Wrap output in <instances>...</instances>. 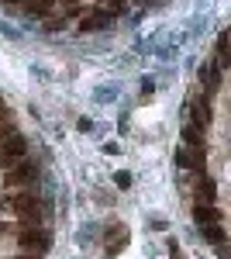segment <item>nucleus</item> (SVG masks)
<instances>
[{
  "label": "nucleus",
  "mask_w": 231,
  "mask_h": 259,
  "mask_svg": "<svg viewBox=\"0 0 231 259\" xmlns=\"http://www.w3.org/2000/svg\"><path fill=\"white\" fill-rule=\"evenodd\" d=\"M28 156V139L21 135L14 124H4L0 128V166L7 169V166H14Z\"/></svg>",
  "instance_id": "f03ea898"
},
{
  "label": "nucleus",
  "mask_w": 231,
  "mask_h": 259,
  "mask_svg": "<svg viewBox=\"0 0 231 259\" xmlns=\"http://www.w3.org/2000/svg\"><path fill=\"white\" fill-rule=\"evenodd\" d=\"M200 235H204L207 242H214V245H221V242H224V228L214 221V225H204V228H200Z\"/></svg>",
  "instance_id": "f8f14e48"
},
{
  "label": "nucleus",
  "mask_w": 231,
  "mask_h": 259,
  "mask_svg": "<svg viewBox=\"0 0 231 259\" xmlns=\"http://www.w3.org/2000/svg\"><path fill=\"white\" fill-rule=\"evenodd\" d=\"M176 166H183V169H204V149H190V145L176 149Z\"/></svg>",
  "instance_id": "0eeeda50"
},
{
  "label": "nucleus",
  "mask_w": 231,
  "mask_h": 259,
  "mask_svg": "<svg viewBox=\"0 0 231 259\" xmlns=\"http://www.w3.org/2000/svg\"><path fill=\"white\" fill-rule=\"evenodd\" d=\"M18 245L24 252H45L49 245H52V232L49 228H41V225H31V228H18Z\"/></svg>",
  "instance_id": "7ed1b4c3"
},
{
  "label": "nucleus",
  "mask_w": 231,
  "mask_h": 259,
  "mask_svg": "<svg viewBox=\"0 0 231 259\" xmlns=\"http://www.w3.org/2000/svg\"><path fill=\"white\" fill-rule=\"evenodd\" d=\"M228 35H231V28H228Z\"/></svg>",
  "instance_id": "4be33fe9"
},
{
  "label": "nucleus",
  "mask_w": 231,
  "mask_h": 259,
  "mask_svg": "<svg viewBox=\"0 0 231 259\" xmlns=\"http://www.w3.org/2000/svg\"><path fill=\"white\" fill-rule=\"evenodd\" d=\"M121 7H124V0H107V11H111V14H114V11H121Z\"/></svg>",
  "instance_id": "f3484780"
},
{
  "label": "nucleus",
  "mask_w": 231,
  "mask_h": 259,
  "mask_svg": "<svg viewBox=\"0 0 231 259\" xmlns=\"http://www.w3.org/2000/svg\"><path fill=\"white\" fill-rule=\"evenodd\" d=\"M187 118L197 124V128H207L214 121V111H211V100H207V94H200V97H193L190 104H187Z\"/></svg>",
  "instance_id": "39448f33"
},
{
  "label": "nucleus",
  "mask_w": 231,
  "mask_h": 259,
  "mask_svg": "<svg viewBox=\"0 0 231 259\" xmlns=\"http://www.w3.org/2000/svg\"><path fill=\"white\" fill-rule=\"evenodd\" d=\"M11 214H18V225L21 228H31V225H41V204H38V194H7L0 200Z\"/></svg>",
  "instance_id": "f257e3e1"
},
{
  "label": "nucleus",
  "mask_w": 231,
  "mask_h": 259,
  "mask_svg": "<svg viewBox=\"0 0 231 259\" xmlns=\"http://www.w3.org/2000/svg\"><path fill=\"white\" fill-rule=\"evenodd\" d=\"M117 239L124 242V239H128V232H124L121 225H111V228H107V245H117Z\"/></svg>",
  "instance_id": "4468645a"
},
{
  "label": "nucleus",
  "mask_w": 231,
  "mask_h": 259,
  "mask_svg": "<svg viewBox=\"0 0 231 259\" xmlns=\"http://www.w3.org/2000/svg\"><path fill=\"white\" fill-rule=\"evenodd\" d=\"M183 142L190 145V149H204V128H197L193 121L183 124Z\"/></svg>",
  "instance_id": "9d476101"
},
{
  "label": "nucleus",
  "mask_w": 231,
  "mask_h": 259,
  "mask_svg": "<svg viewBox=\"0 0 231 259\" xmlns=\"http://www.w3.org/2000/svg\"><path fill=\"white\" fill-rule=\"evenodd\" d=\"M193 218L204 228V225H214L217 221V211H214V204H193Z\"/></svg>",
  "instance_id": "9b49d317"
},
{
  "label": "nucleus",
  "mask_w": 231,
  "mask_h": 259,
  "mask_svg": "<svg viewBox=\"0 0 231 259\" xmlns=\"http://www.w3.org/2000/svg\"><path fill=\"white\" fill-rule=\"evenodd\" d=\"M4 4H21V0H4Z\"/></svg>",
  "instance_id": "412c9836"
},
{
  "label": "nucleus",
  "mask_w": 231,
  "mask_h": 259,
  "mask_svg": "<svg viewBox=\"0 0 231 259\" xmlns=\"http://www.w3.org/2000/svg\"><path fill=\"white\" fill-rule=\"evenodd\" d=\"M7 232H11V225H4V221H0V235H7Z\"/></svg>",
  "instance_id": "aec40b11"
},
{
  "label": "nucleus",
  "mask_w": 231,
  "mask_h": 259,
  "mask_svg": "<svg viewBox=\"0 0 231 259\" xmlns=\"http://www.w3.org/2000/svg\"><path fill=\"white\" fill-rule=\"evenodd\" d=\"M11 259H41L38 252H18V256H11Z\"/></svg>",
  "instance_id": "a211bd4d"
},
{
  "label": "nucleus",
  "mask_w": 231,
  "mask_h": 259,
  "mask_svg": "<svg viewBox=\"0 0 231 259\" xmlns=\"http://www.w3.org/2000/svg\"><path fill=\"white\" fill-rule=\"evenodd\" d=\"M114 24V14L107 11V7H100V11H90V14H83V21H79V31H104V28H111Z\"/></svg>",
  "instance_id": "423d86ee"
},
{
  "label": "nucleus",
  "mask_w": 231,
  "mask_h": 259,
  "mask_svg": "<svg viewBox=\"0 0 231 259\" xmlns=\"http://www.w3.org/2000/svg\"><path fill=\"white\" fill-rule=\"evenodd\" d=\"M193 197H197V204H214V197H217L214 180L211 177H200V180H197V187H193Z\"/></svg>",
  "instance_id": "1a4fd4ad"
},
{
  "label": "nucleus",
  "mask_w": 231,
  "mask_h": 259,
  "mask_svg": "<svg viewBox=\"0 0 231 259\" xmlns=\"http://www.w3.org/2000/svg\"><path fill=\"white\" fill-rule=\"evenodd\" d=\"M114 183H117V187H128V183H131V177H128V173H117Z\"/></svg>",
  "instance_id": "dca6fc26"
},
{
  "label": "nucleus",
  "mask_w": 231,
  "mask_h": 259,
  "mask_svg": "<svg viewBox=\"0 0 231 259\" xmlns=\"http://www.w3.org/2000/svg\"><path fill=\"white\" fill-rule=\"evenodd\" d=\"M52 11V0H35V4H28V14L31 18H45Z\"/></svg>",
  "instance_id": "ddd939ff"
},
{
  "label": "nucleus",
  "mask_w": 231,
  "mask_h": 259,
  "mask_svg": "<svg viewBox=\"0 0 231 259\" xmlns=\"http://www.w3.org/2000/svg\"><path fill=\"white\" fill-rule=\"evenodd\" d=\"M217 256H221V259H231V249H224V242H221V249H217Z\"/></svg>",
  "instance_id": "6ab92c4d"
},
{
  "label": "nucleus",
  "mask_w": 231,
  "mask_h": 259,
  "mask_svg": "<svg viewBox=\"0 0 231 259\" xmlns=\"http://www.w3.org/2000/svg\"><path fill=\"white\" fill-rule=\"evenodd\" d=\"M35 180H38V162L21 159V162H14V166L4 169V183H11V187H28V183H35Z\"/></svg>",
  "instance_id": "20e7f679"
},
{
  "label": "nucleus",
  "mask_w": 231,
  "mask_h": 259,
  "mask_svg": "<svg viewBox=\"0 0 231 259\" xmlns=\"http://www.w3.org/2000/svg\"><path fill=\"white\" fill-rule=\"evenodd\" d=\"M4 124H11V114H7V107H4V100H0V128Z\"/></svg>",
  "instance_id": "2eb2a0df"
},
{
  "label": "nucleus",
  "mask_w": 231,
  "mask_h": 259,
  "mask_svg": "<svg viewBox=\"0 0 231 259\" xmlns=\"http://www.w3.org/2000/svg\"><path fill=\"white\" fill-rule=\"evenodd\" d=\"M197 80H200V94H211L214 87H217V80H221V69H217L214 62H200Z\"/></svg>",
  "instance_id": "6e6552de"
}]
</instances>
